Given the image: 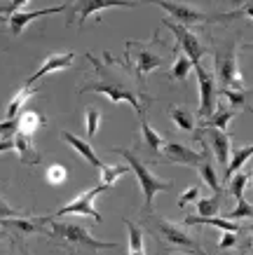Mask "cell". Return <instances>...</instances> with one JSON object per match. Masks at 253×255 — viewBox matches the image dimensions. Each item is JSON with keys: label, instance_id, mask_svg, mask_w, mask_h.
Listing matches in <instances>:
<instances>
[{"label": "cell", "instance_id": "18", "mask_svg": "<svg viewBox=\"0 0 253 255\" xmlns=\"http://www.w3.org/2000/svg\"><path fill=\"white\" fill-rule=\"evenodd\" d=\"M230 164H228V169H225V183H230V178L235 173L242 171V166L246 164V159H251L253 157V145H244V147H232L230 150Z\"/></svg>", "mask_w": 253, "mask_h": 255}, {"label": "cell", "instance_id": "11", "mask_svg": "<svg viewBox=\"0 0 253 255\" xmlns=\"http://www.w3.org/2000/svg\"><path fill=\"white\" fill-rule=\"evenodd\" d=\"M162 26H167L169 31H171V35L176 38L178 47L183 49L185 54L190 56V61L197 66V63H202V56H204V47H202V42L197 40V35L192 31H188L185 26H181V23L171 21V19H164L162 21Z\"/></svg>", "mask_w": 253, "mask_h": 255}, {"label": "cell", "instance_id": "28", "mask_svg": "<svg viewBox=\"0 0 253 255\" xmlns=\"http://www.w3.org/2000/svg\"><path fill=\"white\" fill-rule=\"evenodd\" d=\"M218 94L221 96H225V99L230 101L232 108H246V96H244V89H232V87H223V89H218Z\"/></svg>", "mask_w": 253, "mask_h": 255}, {"label": "cell", "instance_id": "25", "mask_svg": "<svg viewBox=\"0 0 253 255\" xmlns=\"http://www.w3.org/2000/svg\"><path fill=\"white\" fill-rule=\"evenodd\" d=\"M33 92H35V89H31V87H23L21 92L16 94L12 101H9V106H7V120H16V117L21 115L23 110H26L23 106H26V101L33 96Z\"/></svg>", "mask_w": 253, "mask_h": 255}, {"label": "cell", "instance_id": "22", "mask_svg": "<svg viewBox=\"0 0 253 255\" xmlns=\"http://www.w3.org/2000/svg\"><path fill=\"white\" fill-rule=\"evenodd\" d=\"M169 117L176 122L178 129H183V131H192L195 129V115H192L188 108L183 106H171L169 108Z\"/></svg>", "mask_w": 253, "mask_h": 255}, {"label": "cell", "instance_id": "13", "mask_svg": "<svg viewBox=\"0 0 253 255\" xmlns=\"http://www.w3.org/2000/svg\"><path fill=\"white\" fill-rule=\"evenodd\" d=\"M61 12H68V5H59V7H49V9H35V12H19V14L9 16V31H12V35H21L28 28V23H33L35 19L61 14Z\"/></svg>", "mask_w": 253, "mask_h": 255}, {"label": "cell", "instance_id": "29", "mask_svg": "<svg viewBox=\"0 0 253 255\" xmlns=\"http://www.w3.org/2000/svg\"><path fill=\"white\" fill-rule=\"evenodd\" d=\"M251 180V176L249 173H235V176L230 178V194L235 197V199H244V190H246V183Z\"/></svg>", "mask_w": 253, "mask_h": 255}, {"label": "cell", "instance_id": "34", "mask_svg": "<svg viewBox=\"0 0 253 255\" xmlns=\"http://www.w3.org/2000/svg\"><path fill=\"white\" fill-rule=\"evenodd\" d=\"M197 199H200V187L190 185L183 194H181V197H178V206H181V209H185L188 204H192V201H197Z\"/></svg>", "mask_w": 253, "mask_h": 255}, {"label": "cell", "instance_id": "9", "mask_svg": "<svg viewBox=\"0 0 253 255\" xmlns=\"http://www.w3.org/2000/svg\"><path fill=\"white\" fill-rule=\"evenodd\" d=\"M150 2L160 5V7L164 9L169 16H174L176 23H181V26H197V23H209V21H221V19H225L223 14L209 16V14H204V12H200V9H195L192 5L176 2V0H150Z\"/></svg>", "mask_w": 253, "mask_h": 255}, {"label": "cell", "instance_id": "26", "mask_svg": "<svg viewBox=\"0 0 253 255\" xmlns=\"http://www.w3.org/2000/svg\"><path fill=\"white\" fill-rule=\"evenodd\" d=\"M218 211H221V194H214V197H202V199H197V216L214 218V216H218Z\"/></svg>", "mask_w": 253, "mask_h": 255}, {"label": "cell", "instance_id": "5", "mask_svg": "<svg viewBox=\"0 0 253 255\" xmlns=\"http://www.w3.org/2000/svg\"><path fill=\"white\" fill-rule=\"evenodd\" d=\"M146 225L150 227V230H153L155 234H160V237L167 241V244H171V246L183 248V251H188L190 255H207L200 248V244H197V239H195V237H190V234L185 232L183 227H178L176 223H171V220H167V218H162V216H148L146 218Z\"/></svg>", "mask_w": 253, "mask_h": 255}, {"label": "cell", "instance_id": "16", "mask_svg": "<svg viewBox=\"0 0 253 255\" xmlns=\"http://www.w3.org/2000/svg\"><path fill=\"white\" fill-rule=\"evenodd\" d=\"M61 138L66 140V143H68V145L73 147V150H75L77 155H82V159H87V162L92 164V166H96V169H101V166H103V162L99 159V155L94 152V147L89 145L87 140L77 138V136H73L70 131H63V133H61Z\"/></svg>", "mask_w": 253, "mask_h": 255}, {"label": "cell", "instance_id": "38", "mask_svg": "<svg viewBox=\"0 0 253 255\" xmlns=\"http://www.w3.org/2000/svg\"><path fill=\"white\" fill-rule=\"evenodd\" d=\"M249 183H251V185H253V173H251V180H249Z\"/></svg>", "mask_w": 253, "mask_h": 255}, {"label": "cell", "instance_id": "10", "mask_svg": "<svg viewBox=\"0 0 253 255\" xmlns=\"http://www.w3.org/2000/svg\"><path fill=\"white\" fill-rule=\"evenodd\" d=\"M197 73V82H200V117L209 120L218 108V87H216V78L209 73L202 63L195 66Z\"/></svg>", "mask_w": 253, "mask_h": 255}, {"label": "cell", "instance_id": "1", "mask_svg": "<svg viewBox=\"0 0 253 255\" xmlns=\"http://www.w3.org/2000/svg\"><path fill=\"white\" fill-rule=\"evenodd\" d=\"M87 59L92 61L94 66V73H96V78L89 80V82H84L82 87H80V92H99V94H106L108 99L113 101V103H120V101H127L131 108L136 110L138 115L143 117V110H146V106L150 103V96L143 92H134V87L127 85L120 75H117V70H110L106 68L103 63L96 59L94 54H87Z\"/></svg>", "mask_w": 253, "mask_h": 255}, {"label": "cell", "instance_id": "19", "mask_svg": "<svg viewBox=\"0 0 253 255\" xmlns=\"http://www.w3.org/2000/svg\"><path fill=\"white\" fill-rule=\"evenodd\" d=\"M237 115V108H232V106H218L216 108V113L209 120H204V129L207 127H214V129H221V131H225L228 129V124H230V120Z\"/></svg>", "mask_w": 253, "mask_h": 255}, {"label": "cell", "instance_id": "37", "mask_svg": "<svg viewBox=\"0 0 253 255\" xmlns=\"http://www.w3.org/2000/svg\"><path fill=\"white\" fill-rule=\"evenodd\" d=\"M246 246H249V248L253 246V234H251V237H249V241H246Z\"/></svg>", "mask_w": 253, "mask_h": 255}, {"label": "cell", "instance_id": "39", "mask_svg": "<svg viewBox=\"0 0 253 255\" xmlns=\"http://www.w3.org/2000/svg\"><path fill=\"white\" fill-rule=\"evenodd\" d=\"M235 2H242V0H235Z\"/></svg>", "mask_w": 253, "mask_h": 255}, {"label": "cell", "instance_id": "4", "mask_svg": "<svg viewBox=\"0 0 253 255\" xmlns=\"http://www.w3.org/2000/svg\"><path fill=\"white\" fill-rule=\"evenodd\" d=\"M214 63L216 73H218V82L223 87H232V89H244V80L237 66V40H225V42H216L214 45Z\"/></svg>", "mask_w": 253, "mask_h": 255}, {"label": "cell", "instance_id": "15", "mask_svg": "<svg viewBox=\"0 0 253 255\" xmlns=\"http://www.w3.org/2000/svg\"><path fill=\"white\" fill-rule=\"evenodd\" d=\"M73 61H75V54H73V52H63V54H49V56H47V61L42 63V66H40L35 73H33L31 78H28V82H26V85L31 87L33 82H38L40 78H45L47 73L70 68V66H73Z\"/></svg>", "mask_w": 253, "mask_h": 255}, {"label": "cell", "instance_id": "8", "mask_svg": "<svg viewBox=\"0 0 253 255\" xmlns=\"http://www.w3.org/2000/svg\"><path fill=\"white\" fill-rule=\"evenodd\" d=\"M106 190H108L106 183H99V185L92 187V190H87V192L77 194L73 201H68L66 206H61V209L56 211V213H54V218H63V216H89L92 220H96V223H103L101 213L94 209V199H96L101 192H106Z\"/></svg>", "mask_w": 253, "mask_h": 255}, {"label": "cell", "instance_id": "24", "mask_svg": "<svg viewBox=\"0 0 253 255\" xmlns=\"http://www.w3.org/2000/svg\"><path fill=\"white\" fill-rule=\"evenodd\" d=\"M124 223H127V232H129V255H146V248H143V230H141L136 223H131V220H124Z\"/></svg>", "mask_w": 253, "mask_h": 255}, {"label": "cell", "instance_id": "21", "mask_svg": "<svg viewBox=\"0 0 253 255\" xmlns=\"http://www.w3.org/2000/svg\"><path fill=\"white\" fill-rule=\"evenodd\" d=\"M16 120H19V131L31 133V136L38 131L42 124H47V120L40 115L38 110H23V113L16 117Z\"/></svg>", "mask_w": 253, "mask_h": 255}, {"label": "cell", "instance_id": "27", "mask_svg": "<svg viewBox=\"0 0 253 255\" xmlns=\"http://www.w3.org/2000/svg\"><path fill=\"white\" fill-rule=\"evenodd\" d=\"M129 164H117V166H108V164H103L101 166V183H106L108 187H113V183H115L120 176H124V173H129Z\"/></svg>", "mask_w": 253, "mask_h": 255}, {"label": "cell", "instance_id": "31", "mask_svg": "<svg viewBox=\"0 0 253 255\" xmlns=\"http://www.w3.org/2000/svg\"><path fill=\"white\" fill-rule=\"evenodd\" d=\"M228 216L232 218V220H242V218H253V204H249V201L244 199H237V206L228 213Z\"/></svg>", "mask_w": 253, "mask_h": 255}, {"label": "cell", "instance_id": "30", "mask_svg": "<svg viewBox=\"0 0 253 255\" xmlns=\"http://www.w3.org/2000/svg\"><path fill=\"white\" fill-rule=\"evenodd\" d=\"M66 178H68V173H66V169H63L61 164H52L47 169V183L49 185H63Z\"/></svg>", "mask_w": 253, "mask_h": 255}, {"label": "cell", "instance_id": "7", "mask_svg": "<svg viewBox=\"0 0 253 255\" xmlns=\"http://www.w3.org/2000/svg\"><path fill=\"white\" fill-rule=\"evenodd\" d=\"M110 7H136V2L134 0H70L66 23L68 26H73V23L84 26V21L92 14L103 12V9H110Z\"/></svg>", "mask_w": 253, "mask_h": 255}, {"label": "cell", "instance_id": "36", "mask_svg": "<svg viewBox=\"0 0 253 255\" xmlns=\"http://www.w3.org/2000/svg\"><path fill=\"white\" fill-rule=\"evenodd\" d=\"M235 244H237V234L235 232H223L221 241H218V246L221 248H232Z\"/></svg>", "mask_w": 253, "mask_h": 255}, {"label": "cell", "instance_id": "23", "mask_svg": "<svg viewBox=\"0 0 253 255\" xmlns=\"http://www.w3.org/2000/svg\"><path fill=\"white\" fill-rule=\"evenodd\" d=\"M141 131H143V143H146V150H150L153 155H157L160 150H164V143H162V136L153 131V127L148 124L146 117H141Z\"/></svg>", "mask_w": 253, "mask_h": 255}, {"label": "cell", "instance_id": "17", "mask_svg": "<svg viewBox=\"0 0 253 255\" xmlns=\"http://www.w3.org/2000/svg\"><path fill=\"white\" fill-rule=\"evenodd\" d=\"M14 150L21 155V159L26 162V166H33V164L40 162V155L33 150V136L31 133L19 131L14 136Z\"/></svg>", "mask_w": 253, "mask_h": 255}, {"label": "cell", "instance_id": "35", "mask_svg": "<svg viewBox=\"0 0 253 255\" xmlns=\"http://www.w3.org/2000/svg\"><path fill=\"white\" fill-rule=\"evenodd\" d=\"M225 19H239V16H246V19H253V2H249V5H244V7L239 9H232V12H228V14H223Z\"/></svg>", "mask_w": 253, "mask_h": 255}, {"label": "cell", "instance_id": "14", "mask_svg": "<svg viewBox=\"0 0 253 255\" xmlns=\"http://www.w3.org/2000/svg\"><path fill=\"white\" fill-rule=\"evenodd\" d=\"M164 162H174L181 166H200L202 155L185 147L183 143H167L164 145Z\"/></svg>", "mask_w": 253, "mask_h": 255}, {"label": "cell", "instance_id": "20", "mask_svg": "<svg viewBox=\"0 0 253 255\" xmlns=\"http://www.w3.org/2000/svg\"><path fill=\"white\" fill-rule=\"evenodd\" d=\"M192 66H195V63L190 61V56L185 54V52H181V47H176V61H174L171 70H169V78L174 80V82H183V80L190 75Z\"/></svg>", "mask_w": 253, "mask_h": 255}, {"label": "cell", "instance_id": "32", "mask_svg": "<svg viewBox=\"0 0 253 255\" xmlns=\"http://www.w3.org/2000/svg\"><path fill=\"white\" fill-rule=\"evenodd\" d=\"M99 122H101V110L99 108H87V136H89V138L96 136Z\"/></svg>", "mask_w": 253, "mask_h": 255}, {"label": "cell", "instance_id": "2", "mask_svg": "<svg viewBox=\"0 0 253 255\" xmlns=\"http://www.w3.org/2000/svg\"><path fill=\"white\" fill-rule=\"evenodd\" d=\"M108 150H110V152H115V155H120V157H124V162L129 164L131 171L136 173L138 185H141V190H143L146 209H150L153 197L157 192H171V190H174V183H171V180H162V178H157L155 173H150V169L138 159L136 152H131V150H127V147H108Z\"/></svg>", "mask_w": 253, "mask_h": 255}, {"label": "cell", "instance_id": "3", "mask_svg": "<svg viewBox=\"0 0 253 255\" xmlns=\"http://www.w3.org/2000/svg\"><path fill=\"white\" fill-rule=\"evenodd\" d=\"M124 61L117 66L127 73H131L136 82L141 87L146 85V75L150 70L160 68L162 63H164V56H160L155 49H150V45H143V42H127V52H124Z\"/></svg>", "mask_w": 253, "mask_h": 255}, {"label": "cell", "instance_id": "33", "mask_svg": "<svg viewBox=\"0 0 253 255\" xmlns=\"http://www.w3.org/2000/svg\"><path fill=\"white\" fill-rule=\"evenodd\" d=\"M31 0H7L5 5H2V16H5V21H7L9 16L19 14V9L23 7V5H28Z\"/></svg>", "mask_w": 253, "mask_h": 255}, {"label": "cell", "instance_id": "40", "mask_svg": "<svg viewBox=\"0 0 253 255\" xmlns=\"http://www.w3.org/2000/svg\"><path fill=\"white\" fill-rule=\"evenodd\" d=\"M251 227H253V225H251Z\"/></svg>", "mask_w": 253, "mask_h": 255}, {"label": "cell", "instance_id": "12", "mask_svg": "<svg viewBox=\"0 0 253 255\" xmlns=\"http://www.w3.org/2000/svg\"><path fill=\"white\" fill-rule=\"evenodd\" d=\"M207 133H209V145H211V152L216 155L218 166L228 169V164H230V150H232L230 133L221 131V129H214V127H207Z\"/></svg>", "mask_w": 253, "mask_h": 255}, {"label": "cell", "instance_id": "6", "mask_svg": "<svg viewBox=\"0 0 253 255\" xmlns=\"http://www.w3.org/2000/svg\"><path fill=\"white\" fill-rule=\"evenodd\" d=\"M52 237L77 246H87L92 251H103V248H117L115 241H99L94 239L89 230L80 223H52Z\"/></svg>", "mask_w": 253, "mask_h": 255}]
</instances>
